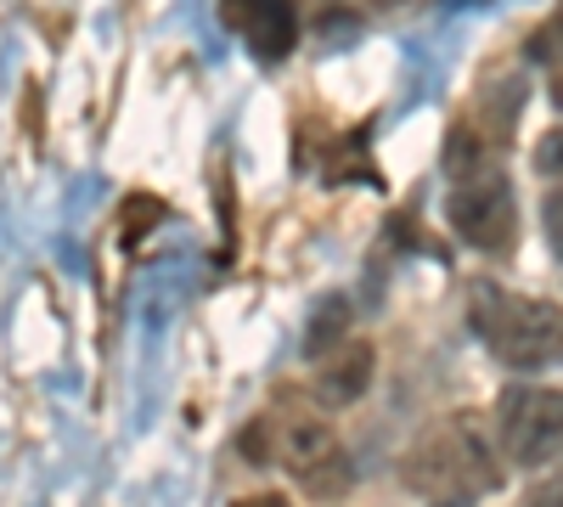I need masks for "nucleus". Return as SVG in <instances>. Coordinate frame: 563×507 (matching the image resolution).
Instances as JSON below:
<instances>
[{
    "label": "nucleus",
    "instance_id": "obj_8",
    "mask_svg": "<svg viewBox=\"0 0 563 507\" xmlns=\"http://www.w3.org/2000/svg\"><path fill=\"white\" fill-rule=\"evenodd\" d=\"M344 339H350V305H344V299H327V305L316 310V321H310V333H305V355L321 361L327 350H339Z\"/></svg>",
    "mask_w": 563,
    "mask_h": 507
},
{
    "label": "nucleus",
    "instance_id": "obj_14",
    "mask_svg": "<svg viewBox=\"0 0 563 507\" xmlns=\"http://www.w3.org/2000/svg\"><path fill=\"white\" fill-rule=\"evenodd\" d=\"M552 108H558V113H563V68H558V74H552Z\"/></svg>",
    "mask_w": 563,
    "mask_h": 507
},
{
    "label": "nucleus",
    "instance_id": "obj_1",
    "mask_svg": "<svg viewBox=\"0 0 563 507\" xmlns=\"http://www.w3.org/2000/svg\"><path fill=\"white\" fill-rule=\"evenodd\" d=\"M400 474L429 507H474L485 491H496V451L474 418H445L417 434Z\"/></svg>",
    "mask_w": 563,
    "mask_h": 507
},
{
    "label": "nucleus",
    "instance_id": "obj_10",
    "mask_svg": "<svg viewBox=\"0 0 563 507\" xmlns=\"http://www.w3.org/2000/svg\"><path fill=\"white\" fill-rule=\"evenodd\" d=\"M536 169H541V175H552V180H563V124H558V130H547L541 142H536Z\"/></svg>",
    "mask_w": 563,
    "mask_h": 507
},
{
    "label": "nucleus",
    "instance_id": "obj_5",
    "mask_svg": "<svg viewBox=\"0 0 563 507\" xmlns=\"http://www.w3.org/2000/svg\"><path fill=\"white\" fill-rule=\"evenodd\" d=\"M276 451H282V463L305 480L310 496H344L350 491V456H344V445L333 440V429H327V423L294 418L288 429H282Z\"/></svg>",
    "mask_w": 563,
    "mask_h": 507
},
{
    "label": "nucleus",
    "instance_id": "obj_6",
    "mask_svg": "<svg viewBox=\"0 0 563 507\" xmlns=\"http://www.w3.org/2000/svg\"><path fill=\"white\" fill-rule=\"evenodd\" d=\"M220 18L243 34V45L260 63H282L299 40L294 0H220Z\"/></svg>",
    "mask_w": 563,
    "mask_h": 507
},
{
    "label": "nucleus",
    "instance_id": "obj_4",
    "mask_svg": "<svg viewBox=\"0 0 563 507\" xmlns=\"http://www.w3.org/2000/svg\"><path fill=\"white\" fill-rule=\"evenodd\" d=\"M496 440L519 469H541L563 445V389H541V384L507 389L496 411Z\"/></svg>",
    "mask_w": 563,
    "mask_h": 507
},
{
    "label": "nucleus",
    "instance_id": "obj_13",
    "mask_svg": "<svg viewBox=\"0 0 563 507\" xmlns=\"http://www.w3.org/2000/svg\"><path fill=\"white\" fill-rule=\"evenodd\" d=\"M536 507H563V485H552L547 496H536Z\"/></svg>",
    "mask_w": 563,
    "mask_h": 507
},
{
    "label": "nucleus",
    "instance_id": "obj_12",
    "mask_svg": "<svg viewBox=\"0 0 563 507\" xmlns=\"http://www.w3.org/2000/svg\"><path fill=\"white\" fill-rule=\"evenodd\" d=\"M238 507H288V496H276V491H260V496H243Z\"/></svg>",
    "mask_w": 563,
    "mask_h": 507
},
{
    "label": "nucleus",
    "instance_id": "obj_7",
    "mask_svg": "<svg viewBox=\"0 0 563 507\" xmlns=\"http://www.w3.org/2000/svg\"><path fill=\"white\" fill-rule=\"evenodd\" d=\"M372 366H378V355H372L366 339H344L339 350L321 355V373H316V400L321 406H355L372 384Z\"/></svg>",
    "mask_w": 563,
    "mask_h": 507
},
{
    "label": "nucleus",
    "instance_id": "obj_3",
    "mask_svg": "<svg viewBox=\"0 0 563 507\" xmlns=\"http://www.w3.org/2000/svg\"><path fill=\"white\" fill-rule=\"evenodd\" d=\"M445 169H451L445 214H451V225H456V238H467V243L485 249V254L512 249V238H519V209H512L507 175H501L474 142H467V135H456V142H451Z\"/></svg>",
    "mask_w": 563,
    "mask_h": 507
},
{
    "label": "nucleus",
    "instance_id": "obj_11",
    "mask_svg": "<svg viewBox=\"0 0 563 507\" xmlns=\"http://www.w3.org/2000/svg\"><path fill=\"white\" fill-rule=\"evenodd\" d=\"M541 209H547V214H541V220H547V243H552V254L563 260V187H558Z\"/></svg>",
    "mask_w": 563,
    "mask_h": 507
},
{
    "label": "nucleus",
    "instance_id": "obj_2",
    "mask_svg": "<svg viewBox=\"0 0 563 507\" xmlns=\"http://www.w3.org/2000/svg\"><path fill=\"white\" fill-rule=\"evenodd\" d=\"M474 328L490 344L496 361L519 366V373H547L563 366V305L507 294V288H474Z\"/></svg>",
    "mask_w": 563,
    "mask_h": 507
},
{
    "label": "nucleus",
    "instance_id": "obj_9",
    "mask_svg": "<svg viewBox=\"0 0 563 507\" xmlns=\"http://www.w3.org/2000/svg\"><path fill=\"white\" fill-rule=\"evenodd\" d=\"M525 52H530L536 63H547V68H563V18L541 23V29L530 34V45H525Z\"/></svg>",
    "mask_w": 563,
    "mask_h": 507
}]
</instances>
